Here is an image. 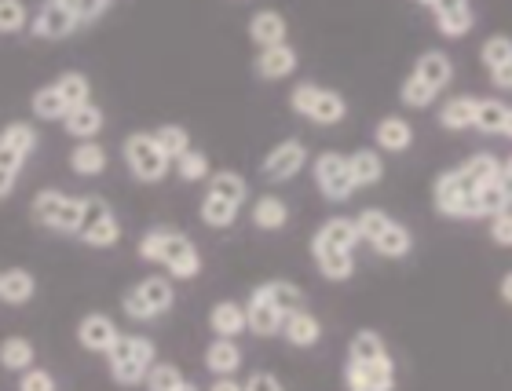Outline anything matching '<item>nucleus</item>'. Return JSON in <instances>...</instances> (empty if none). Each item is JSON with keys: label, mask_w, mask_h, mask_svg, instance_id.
<instances>
[{"label": "nucleus", "mask_w": 512, "mask_h": 391, "mask_svg": "<svg viewBox=\"0 0 512 391\" xmlns=\"http://www.w3.org/2000/svg\"><path fill=\"white\" fill-rule=\"evenodd\" d=\"M30 26V11L19 0H0V33H22Z\"/></svg>", "instance_id": "09e8293b"}, {"label": "nucleus", "mask_w": 512, "mask_h": 391, "mask_svg": "<svg viewBox=\"0 0 512 391\" xmlns=\"http://www.w3.org/2000/svg\"><path fill=\"white\" fill-rule=\"evenodd\" d=\"M33 293H37V278H33L26 267H11V271H0V304L22 307V304H30Z\"/></svg>", "instance_id": "cd10ccee"}, {"label": "nucleus", "mask_w": 512, "mask_h": 391, "mask_svg": "<svg viewBox=\"0 0 512 391\" xmlns=\"http://www.w3.org/2000/svg\"><path fill=\"white\" fill-rule=\"evenodd\" d=\"M238 212H242L238 205L213 198V194H202V205H198V216H202V223H205V227H213V231H227V227H235Z\"/></svg>", "instance_id": "58836bf2"}, {"label": "nucleus", "mask_w": 512, "mask_h": 391, "mask_svg": "<svg viewBox=\"0 0 512 391\" xmlns=\"http://www.w3.org/2000/svg\"><path fill=\"white\" fill-rule=\"evenodd\" d=\"M242 362H246V355L238 348V340L213 337V344L205 348V370L213 373V377H235L242 370Z\"/></svg>", "instance_id": "a878e982"}, {"label": "nucleus", "mask_w": 512, "mask_h": 391, "mask_svg": "<svg viewBox=\"0 0 512 391\" xmlns=\"http://www.w3.org/2000/svg\"><path fill=\"white\" fill-rule=\"evenodd\" d=\"M388 348H384V337L377 329H359L352 340H348V362H374L384 359Z\"/></svg>", "instance_id": "ea45409f"}, {"label": "nucleus", "mask_w": 512, "mask_h": 391, "mask_svg": "<svg viewBox=\"0 0 512 391\" xmlns=\"http://www.w3.org/2000/svg\"><path fill=\"white\" fill-rule=\"evenodd\" d=\"M491 238H494V245H502V249L512 245V209L491 216Z\"/></svg>", "instance_id": "603ef678"}, {"label": "nucleus", "mask_w": 512, "mask_h": 391, "mask_svg": "<svg viewBox=\"0 0 512 391\" xmlns=\"http://www.w3.org/2000/svg\"><path fill=\"white\" fill-rule=\"evenodd\" d=\"M436 96L439 92H432V88H428L425 81H417L414 74L399 85V99H403V106H410V110H425V106L436 103Z\"/></svg>", "instance_id": "de8ad7c7"}, {"label": "nucleus", "mask_w": 512, "mask_h": 391, "mask_svg": "<svg viewBox=\"0 0 512 391\" xmlns=\"http://www.w3.org/2000/svg\"><path fill=\"white\" fill-rule=\"evenodd\" d=\"M19 391H55V377L48 370H41V366H33V370L22 373Z\"/></svg>", "instance_id": "8fccbe9b"}, {"label": "nucleus", "mask_w": 512, "mask_h": 391, "mask_svg": "<svg viewBox=\"0 0 512 391\" xmlns=\"http://www.w3.org/2000/svg\"><path fill=\"white\" fill-rule=\"evenodd\" d=\"M110 8H114L110 0H92V4L77 0V19H81V30H85V26H92L96 19H103V15H107Z\"/></svg>", "instance_id": "864d4df0"}, {"label": "nucleus", "mask_w": 512, "mask_h": 391, "mask_svg": "<svg viewBox=\"0 0 512 391\" xmlns=\"http://www.w3.org/2000/svg\"><path fill=\"white\" fill-rule=\"evenodd\" d=\"M242 391H286V388H282V381H278L275 373L253 370L246 381H242Z\"/></svg>", "instance_id": "3c124183"}, {"label": "nucleus", "mask_w": 512, "mask_h": 391, "mask_svg": "<svg viewBox=\"0 0 512 391\" xmlns=\"http://www.w3.org/2000/svg\"><path fill=\"white\" fill-rule=\"evenodd\" d=\"M52 88L59 92V99L66 103V114H70L74 106H81V103H92V85H88V77L77 74V70H66V74H59L52 81Z\"/></svg>", "instance_id": "4c0bfd02"}, {"label": "nucleus", "mask_w": 512, "mask_h": 391, "mask_svg": "<svg viewBox=\"0 0 512 391\" xmlns=\"http://www.w3.org/2000/svg\"><path fill=\"white\" fill-rule=\"evenodd\" d=\"M297 48H289V44H278V48H264V52H256L253 59V70L260 81H282V77L297 74Z\"/></svg>", "instance_id": "a211bd4d"}, {"label": "nucleus", "mask_w": 512, "mask_h": 391, "mask_svg": "<svg viewBox=\"0 0 512 391\" xmlns=\"http://www.w3.org/2000/svg\"><path fill=\"white\" fill-rule=\"evenodd\" d=\"M289 223V205L278 194H260L253 201V227L260 231H282Z\"/></svg>", "instance_id": "c9c22d12"}, {"label": "nucleus", "mask_w": 512, "mask_h": 391, "mask_svg": "<svg viewBox=\"0 0 512 391\" xmlns=\"http://www.w3.org/2000/svg\"><path fill=\"white\" fill-rule=\"evenodd\" d=\"M139 256L147 264L165 267V278H198L202 275V253L198 245L176 227H154L139 238Z\"/></svg>", "instance_id": "f257e3e1"}, {"label": "nucleus", "mask_w": 512, "mask_h": 391, "mask_svg": "<svg viewBox=\"0 0 512 391\" xmlns=\"http://www.w3.org/2000/svg\"><path fill=\"white\" fill-rule=\"evenodd\" d=\"M286 15H278V11L264 8L256 11L253 19H249V37H253V44L264 52V48H278V44H286Z\"/></svg>", "instance_id": "4be33fe9"}, {"label": "nucleus", "mask_w": 512, "mask_h": 391, "mask_svg": "<svg viewBox=\"0 0 512 391\" xmlns=\"http://www.w3.org/2000/svg\"><path fill=\"white\" fill-rule=\"evenodd\" d=\"M15 183H19V176H15V172L0 169V201H4L11 191H15Z\"/></svg>", "instance_id": "6e6d98bb"}, {"label": "nucleus", "mask_w": 512, "mask_h": 391, "mask_svg": "<svg viewBox=\"0 0 512 391\" xmlns=\"http://www.w3.org/2000/svg\"><path fill=\"white\" fill-rule=\"evenodd\" d=\"M172 304H176V289H172V282L165 275L139 278L136 286L121 296V311L132 322H154L158 315L172 311Z\"/></svg>", "instance_id": "20e7f679"}, {"label": "nucleus", "mask_w": 512, "mask_h": 391, "mask_svg": "<svg viewBox=\"0 0 512 391\" xmlns=\"http://www.w3.org/2000/svg\"><path fill=\"white\" fill-rule=\"evenodd\" d=\"M30 110H33V117H37V121H63V117H66V103L59 99V92H55L52 85H44V88H37V92H33Z\"/></svg>", "instance_id": "37998d69"}, {"label": "nucleus", "mask_w": 512, "mask_h": 391, "mask_svg": "<svg viewBox=\"0 0 512 391\" xmlns=\"http://www.w3.org/2000/svg\"><path fill=\"white\" fill-rule=\"evenodd\" d=\"M472 201H476V220H491L498 212H509L512 187L505 180H491L487 187H480V191L472 194Z\"/></svg>", "instance_id": "473e14b6"}, {"label": "nucleus", "mask_w": 512, "mask_h": 391, "mask_svg": "<svg viewBox=\"0 0 512 391\" xmlns=\"http://www.w3.org/2000/svg\"><path fill=\"white\" fill-rule=\"evenodd\" d=\"M410 74L417 77V81H425L432 92H443V88L454 81V63H450L447 52H439V48H432V52H421L417 55V63Z\"/></svg>", "instance_id": "6ab92c4d"}, {"label": "nucleus", "mask_w": 512, "mask_h": 391, "mask_svg": "<svg viewBox=\"0 0 512 391\" xmlns=\"http://www.w3.org/2000/svg\"><path fill=\"white\" fill-rule=\"evenodd\" d=\"M344 158H348V176H352L355 191H359V187H377V183H381L384 161L377 150L363 147V150H355V154H344Z\"/></svg>", "instance_id": "c85d7f7f"}, {"label": "nucleus", "mask_w": 512, "mask_h": 391, "mask_svg": "<svg viewBox=\"0 0 512 391\" xmlns=\"http://www.w3.org/2000/svg\"><path fill=\"white\" fill-rule=\"evenodd\" d=\"M308 165V147L300 139H282L278 147H271L260 161L267 183H289L293 176H300V169Z\"/></svg>", "instance_id": "9b49d317"}, {"label": "nucleus", "mask_w": 512, "mask_h": 391, "mask_svg": "<svg viewBox=\"0 0 512 391\" xmlns=\"http://www.w3.org/2000/svg\"><path fill=\"white\" fill-rule=\"evenodd\" d=\"M121 158H125L132 180H139V183H161L172 169V161L161 154V147L154 143L150 132H132V136L121 143Z\"/></svg>", "instance_id": "423d86ee"}, {"label": "nucleus", "mask_w": 512, "mask_h": 391, "mask_svg": "<svg viewBox=\"0 0 512 391\" xmlns=\"http://www.w3.org/2000/svg\"><path fill=\"white\" fill-rule=\"evenodd\" d=\"M183 381H187V377H183V370L176 366V362H161L158 359L147 370V377H143V388H147V391H176Z\"/></svg>", "instance_id": "79ce46f5"}, {"label": "nucleus", "mask_w": 512, "mask_h": 391, "mask_svg": "<svg viewBox=\"0 0 512 391\" xmlns=\"http://www.w3.org/2000/svg\"><path fill=\"white\" fill-rule=\"evenodd\" d=\"M118 337H121L118 322L110 315H103V311H88V315L77 322V344L85 351H92V355H107Z\"/></svg>", "instance_id": "4468645a"}, {"label": "nucleus", "mask_w": 512, "mask_h": 391, "mask_svg": "<svg viewBox=\"0 0 512 391\" xmlns=\"http://www.w3.org/2000/svg\"><path fill=\"white\" fill-rule=\"evenodd\" d=\"M432 15H436V30L450 41L458 37H469V30L476 26V11L465 0H447V4H425Z\"/></svg>", "instance_id": "2eb2a0df"}, {"label": "nucleus", "mask_w": 512, "mask_h": 391, "mask_svg": "<svg viewBox=\"0 0 512 391\" xmlns=\"http://www.w3.org/2000/svg\"><path fill=\"white\" fill-rule=\"evenodd\" d=\"M352 223H355V231H359V242L370 245L377 238V234H381L384 227L392 223V216H388L384 209H363L359 216H352Z\"/></svg>", "instance_id": "49530a36"}, {"label": "nucleus", "mask_w": 512, "mask_h": 391, "mask_svg": "<svg viewBox=\"0 0 512 391\" xmlns=\"http://www.w3.org/2000/svg\"><path fill=\"white\" fill-rule=\"evenodd\" d=\"M176 391H202V388H198V384H191V381H183V384H180V388H176Z\"/></svg>", "instance_id": "bf43d9fd"}, {"label": "nucleus", "mask_w": 512, "mask_h": 391, "mask_svg": "<svg viewBox=\"0 0 512 391\" xmlns=\"http://www.w3.org/2000/svg\"><path fill=\"white\" fill-rule=\"evenodd\" d=\"M476 96H454L439 106V125L447 132H469L472 121H476Z\"/></svg>", "instance_id": "72a5a7b5"}, {"label": "nucleus", "mask_w": 512, "mask_h": 391, "mask_svg": "<svg viewBox=\"0 0 512 391\" xmlns=\"http://www.w3.org/2000/svg\"><path fill=\"white\" fill-rule=\"evenodd\" d=\"M491 85L498 88V92H509V88H512V66H505V70H494Z\"/></svg>", "instance_id": "5fc2aeb1"}, {"label": "nucleus", "mask_w": 512, "mask_h": 391, "mask_svg": "<svg viewBox=\"0 0 512 391\" xmlns=\"http://www.w3.org/2000/svg\"><path fill=\"white\" fill-rule=\"evenodd\" d=\"M74 238L85 242L88 249H114L121 242V220L114 216L107 198H99V194L81 198V227Z\"/></svg>", "instance_id": "39448f33"}, {"label": "nucleus", "mask_w": 512, "mask_h": 391, "mask_svg": "<svg viewBox=\"0 0 512 391\" xmlns=\"http://www.w3.org/2000/svg\"><path fill=\"white\" fill-rule=\"evenodd\" d=\"M33 220L55 234H77L81 227V198H70L59 187L33 194Z\"/></svg>", "instance_id": "0eeeda50"}, {"label": "nucleus", "mask_w": 512, "mask_h": 391, "mask_svg": "<svg viewBox=\"0 0 512 391\" xmlns=\"http://www.w3.org/2000/svg\"><path fill=\"white\" fill-rule=\"evenodd\" d=\"M103 121H107V117H103V106L81 103L63 117V128H66V136H70V139H77V143H88V139H96L99 132H103Z\"/></svg>", "instance_id": "5701e85b"}, {"label": "nucleus", "mask_w": 512, "mask_h": 391, "mask_svg": "<svg viewBox=\"0 0 512 391\" xmlns=\"http://www.w3.org/2000/svg\"><path fill=\"white\" fill-rule=\"evenodd\" d=\"M107 147L103 143H96V139H88V143H77L74 150H70V169L77 172V176H103V169H107Z\"/></svg>", "instance_id": "e433bc0d"}, {"label": "nucleus", "mask_w": 512, "mask_h": 391, "mask_svg": "<svg viewBox=\"0 0 512 391\" xmlns=\"http://www.w3.org/2000/svg\"><path fill=\"white\" fill-rule=\"evenodd\" d=\"M311 176H315V187L326 201L341 205L355 194V183L348 176V158L337 154V150H322L319 158L311 161Z\"/></svg>", "instance_id": "6e6552de"}, {"label": "nucleus", "mask_w": 512, "mask_h": 391, "mask_svg": "<svg viewBox=\"0 0 512 391\" xmlns=\"http://www.w3.org/2000/svg\"><path fill=\"white\" fill-rule=\"evenodd\" d=\"M209 191L205 194H213V198H220V201H231V205H246V198H249V183H246V176H238L235 169H220V172H209Z\"/></svg>", "instance_id": "2f4dec72"}, {"label": "nucleus", "mask_w": 512, "mask_h": 391, "mask_svg": "<svg viewBox=\"0 0 512 391\" xmlns=\"http://www.w3.org/2000/svg\"><path fill=\"white\" fill-rule=\"evenodd\" d=\"M209 329H213V337L220 340H235L246 333V304H238V300H220L213 304L209 311Z\"/></svg>", "instance_id": "b1692460"}, {"label": "nucleus", "mask_w": 512, "mask_h": 391, "mask_svg": "<svg viewBox=\"0 0 512 391\" xmlns=\"http://www.w3.org/2000/svg\"><path fill=\"white\" fill-rule=\"evenodd\" d=\"M246 329L253 337H278V329H282V315H278L275 307L267 304V296L260 289L249 293V304H246Z\"/></svg>", "instance_id": "412c9836"}, {"label": "nucleus", "mask_w": 512, "mask_h": 391, "mask_svg": "<svg viewBox=\"0 0 512 391\" xmlns=\"http://www.w3.org/2000/svg\"><path fill=\"white\" fill-rule=\"evenodd\" d=\"M374 143L388 154H406V150L414 147V125L406 121V117H381L374 128Z\"/></svg>", "instance_id": "393cba45"}, {"label": "nucleus", "mask_w": 512, "mask_h": 391, "mask_svg": "<svg viewBox=\"0 0 512 391\" xmlns=\"http://www.w3.org/2000/svg\"><path fill=\"white\" fill-rule=\"evenodd\" d=\"M150 136H154V143H158L161 154H165L169 161L183 158V154L191 150V136H187V128L183 125H161V128H154Z\"/></svg>", "instance_id": "a19ab883"}, {"label": "nucleus", "mask_w": 512, "mask_h": 391, "mask_svg": "<svg viewBox=\"0 0 512 391\" xmlns=\"http://www.w3.org/2000/svg\"><path fill=\"white\" fill-rule=\"evenodd\" d=\"M256 289L267 296V304L275 307L282 318L293 315V311H304V289L297 282H289V278H267Z\"/></svg>", "instance_id": "bb28decb"}, {"label": "nucleus", "mask_w": 512, "mask_h": 391, "mask_svg": "<svg viewBox=\"0 0 512 391\" xmlns=\"http://www.w3.org/2000/svg\"><path fill=\"white\" fill-rule=\"evenodd\" d=\"M278 333H282V340L293 344V348H315L322 340V322L304 307V311H293V315L282 318V329H278Z\"/></svg>", "instance_id": "aec40b11"}, {"label": "nucleus", "mask_w": 512, "mask_h": 391, "mask_svg": "<svg viewBox=\"0 0 512 391\" xmlns=\"http://www.w3.org/2000/svg\"><path fill=\"white\" fill-rule=\"evenodd\" d=\"M311 238H319V242L333 245V249H344V253H355L359 249V231H355L352 216H330L326 223H319V231L311 234Z\"/></svg>", "instance_id": "c756f323"}, {"label": "nucleus", "mask_w": 512, "mask_h": 391, "mask_svg": "<svg viewBox=\"0 0 512 391\" xmlns=\"http://www.w3.org/2000/svg\"><path fill=\"white\" fill-rule=\"evenodd\" d=\"M432 201H436L439 216H447V220H476V201H472L469 187L461 183L458 169L439 172L432 183Z\"/></svg>", "instance_id": "9d476101"}, {"label": "nucleus", "mask_w": 512, "mask_h": 391, "mask_svg": "<svg viewBox=\"0 0 512 391\" xmlns=\"http://www.w3.org/2000/svg\"><path fill=\"white\" fill-rule=\"evenodd\" d=\"M476 132L494 139H509L512 136V106L505 99H480L476 103V121H472Z\"/></svg>", "instance_id": "f3484780"}, {"label": "nucleus", "mask_w": 512, "mask_h": 391, "mask_svg": "<svg viewBox=\"0 0 512 391\" xmlns=\"http://www.w3.org/2000/svg\"><path fill=\"white\" fill-rule=\"evenodd\" d=\"M370 249H374L377 256H384V260H403V256L414 253V234L406 231L403 223H388L381 234H377L374 242H370Z\"/></svg>", "instance_id": "7c9ffc66"}, {"label": "nucleus", "mask_w": 512, "mask_h": 391, "mask_svg": "<svg viewBox=\"0 0 512 391\" xmlns=\"http://www.w3.org/2000/svg\"><path fill=\"white\" fill-rule=\"evenodd\" d=\"M209 391H242V381H235V377H216L209 384Z\"/></svg>", "instance_id": "4d7b16f0"}, {"label": "nucleus", "mask_w": 512, "mask_h": 391, "mask_svg": "<svg viewBox=\"0 0 512 391\" xmlns=\"http://www.w3.org/2000/svg\"><path fill=\"white\" fill-rule=\"evenodd\" d=\"M311 256H315V267L326 282H348L355 275V253H344V249H333V245L311 238Z\"/></svg>", "instance_id": "dca6fc26"}, {"label": "nucleus", "mask_w": 512, "mask_h": 391, "mask_svg": "<svg viewBox=\"0 0 512 391\" xmlns=\"http://www.w3.org/2000/svg\"><path fill=\"white\" fill-rule=\"evenodd\" d=\"M77 30H81L77 0H48L30 15V33L41 41H66Z\"/></svg>", "instance_id": "1a4fd4ad"}, {"label": "nucleus", "mask_w": 512, "mask_h": 391, "mask_svg": "<svg viewBox=\"0 0 512 391\" xmlns=\"http://www.w3.org/2000/svg\"><path fill=\"white\" fill-rule=\"evenodd\" d=\"M289 110L311 125H341L348 117V99L333 88L311 85V81H300L293 92H289Z\"/></svg>", "instance_id": "7ed1b4c3"}, {"label": "nucleus", "mask_w": 512, "mask_h": 391, "mask_svg": "<svg viewBox=\"0 0 512 391\" xmlns=\"http://www.w3.org/2000/svg\"><path fill=\"white\" fill-rule=\"evenodd\" d=\"M33 150H37V128L30 121H15V125L0 128V169L19 176Z\"/></svg>", "instance_id": "ddd939ff"}, {"label": "nucleus", "mask_w": 512, "mask_h": 391, "mask_svg": "<svg viewBox=\"0 0 512 391\" xmlns=\"http://www.w3.org/2000/svg\"><path fill=\"white\" fill-rule=\"evenodd\" d=\"M498 296H502V304H512V275H502V282H498Z\"/></svg>", "instance_id": "13d9d810"}, {"label": "nucleus", "mask_w": 512, "mask_h": 391, "mask_svg": "<svg viewBox=\"0 0 512 391\" xmlns=\"http://www.w3.org/2000/svg\"><path fill=\"white\" fill-rule=\"evenodd\" d=\"M0 366L8 373H26L37 366V351H33V344L26 337H4L0 340Z\"/></svg>", "instance_id": "f704fd0d"}, {"label": "nucleus", "mask_w": 512, "mask_h": 391, "mask_svg": "<svg viewBox=\"0 0 512 391\" xmlns=\"http://www.w3.org/2000/svg\"><path fill=\"white\" fill-rule=\"evenodd\" d=\"M480 59L487 70H505V66H512V41L505 37V33H494V37H487L480 48Z\"/></svg>", "instance_id": "a18cd8bd"}, {"label": "nucleus", "mask_w": 512, "mask_h": 391, "mask_svg": "<svg viewBox=\"0 0 512 391\" xmlns=\"http://www.w3.org/2000/svg\"><path fill=\"white\" fill-rule=\"evenodd\" d=\"M172 169H176V176H180L183 183H202L209 180V172H213V165H209V158H205L202 150H187L183 158L172 161Z\"/></svg>", "instance_id": "c03bdc74"}, {"label": "nucleus", "mask_w": 512, "mask_h": 391, "mask_svg": "<svg viewBox=\"0 0 512 391\" xmlns=\"http://www.w3.org/2000/svg\"><path fill=\"white\" fill-rule=\"evenodd\" d=\"M344 388L348 391H395V362L392 355L374 362L344 359Z\"/></svg>", "instance_id": "f8f14e48"}, {"label": "nucleus", "mask_w": 512, "mask_h": 391, "mask_svg": "<svg viewBox=\"0 0 512 391\" xmlns=\"http://www.w3.org/2000/svg\"><path fill=\"white\" fill-rule=\"evenodd\" d=\"M103 359H107L114 384L136 388V384H143L150 366L158 362V348H154V340L143 337V333H121V337L114 340V348H110Z\"/></svg>", "instance_id": "f03ea898"}]
</instances>
